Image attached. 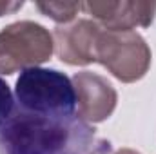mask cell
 Wrapping results in <instances>:
<instances>
[{
	"label": "cell",
	"instance_id": "cell-1",
	"mask_svg": "<svg viewBox=\"0 0 156 154\" xmlns=\"http://www.w3.org/2000/svg\"><path fill=\"white\" fill-rule=\"evenodd\" d=\"M93 131L80 118H47L16 109L0 129V154H87Z\"/></svg>",
	"mask_w": 156,
	"mask_h": 154
},
{
	"label": "cell",
	"instance_id": "cell-2",
	"mask_svg": "<svg viewBox=\"0 0 156 154\" xmlns=\"http://www.w3.org/2000/svg\"><path fill=\"white\" fill-rule=\"evenodd\" d=\"M16 109L47 118H76L78 96L71 78L49 67H27L15 83Z\"/></svg>",
	"mask_w": 156,
	"mask_h": 154
},
{
	"label": "cell",
	"instance_id": "cell-3",
	"mask_svg": "<svg viewBox=\"0 0 156 154\" xmlns=\"http://www.w3.org/2000/svg\"><path fill=\"white\" fill-rule=\"evenodd\" d=\"M15 113V93L5 83V80L0 78V129L5 125V121Z\"/></svg>",
	"mask_w": 156,
	"mask_h": 154
}]
</instances>
